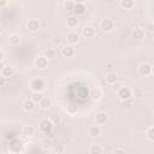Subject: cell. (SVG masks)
I'll use <instances>...</instances> for the list:
<instances>
[{"instance_id": "39", "label": "cell", "mask_w": 154, "mask_h": 154, "mask_svg": "<svg viewBox=\"0 0 154 154\" xmlns=\"http://www.w3.org/2000/svg\"><path fill=\"white\" fill-rule=\"evenodd\" d=\"M22 154H28V153H22Z\"/></svg>"}, {"instance_id": "40", "label": "cell", "mask_w": 154, "mask_h": 154, "mask_svg": "<svg viewBox=\"0 0 154 154\" xmlns=\"http://www.w3.org/2000/svg\"><path fill=\"white\" fill-rule=\"evenodd\" d=\"M153 23H154V20H153Z\"/></svg>"}, {"instance_id": "23", "label": "cell", "mask_w": 154, "mask_h": 154, "mask_svg": "<svg viewBox=\"0 0 154 154\" xmlns=\"http://www.w3.org/2000/svg\"><path fill=\"white\" fill-rule=\"evenodd\" d=\"M78 24V18L76 16H70L67 19H66V25L70 28V29H73L76 28Z\"/></svg>"}, {"instance_id": "20", "label": "cell", "mask_w": 154, "mask_h": 154, "mask_svg": "<svg viewBox=\"0 0 154 154\" xmlns=\"http://www.w3.org/2000/svg\"><path fill=\"white\" fill-rule=\"evenodd\" d=\"M87 11V7L84 5L83 1H78L75 4V8H73V12L76 14H84V12Z\"/></svg>"}, {"instance_id": "35", "label": "cell", "mask_w": 154, "mask_h": 154, "mask_svg": "<svg viewBox=\"0 0 154 154\" xmlns=\"http://www.w3.org/2000/svg\"><path fill=\"white\" fill-rule=\"evenodd\" d=\"M122 87H124V85H123V84H120V83H118V82H117V83H116V84H113V87H112V88H113V89H114V90H117V91H118V90H119V89H120V88H122Z\"/></svg>"}, {"instance_id": "7", "label": "cell", "mask_w": 154, "mask_h": 154, "mask_svg": "<svg viewBox=\"0 0 154 154\" xmlns=\"http://www.w3.org/2000/svg\"><path fill=\"white\" fill-rule=\"evenodd\" d=\"M35 67L38 70H45L48 67V59L45 55H38L35 58Z\"/></svg>"}, {"instance_id": "6", "label": "cell", "mask_w": 154, "mask_h": 154, "mask_svg": "<svg viewBox=\"0 0 154 154\" xmlns=\"http://www.w3.org/2000/svg\"><path fill=\"white\" fill-rule=\"evenodd\" d=\"M25 26H26V29H28L29 31H31V32H36V31L40 29V26H41V23H40L38 19L31 18V19H28V20H26Z\"/></svg>"}, {"instance_id": "27", "label": "cell", "mask_w": 154, "mask_h": 154, "mask_svg": "<svg viewBox=\"0 0 154 154\" xmlns=\"http://www.w3.org/2000/svg\"><path fill=\"white\" fill-rule=\"evenodd\" d=\"M43 97H45V96H43V94H42V93H34V94L31 95V97H30V99H31L35 103H40V102H41V100H42Z\"/></svg>"}, {"instance_id": "33", "label": "cell", "mask_w": 154, "mask_h": 154, "mask_svg": "<svg viewBox=\"0 0 154 154\" xmlns=\"http://www.w3.org/2000/svg\"><path fill=\"white\" fill-rule=\"evenodd\" d=\"M112 154H126V153H125V150L123 148H116Z\"/></svg>"}, {"instance_id": "8", "label": "cell", "mask_w": 154, "mask_h": 154, "mask_svg": "<svg viewBox=\"0 0 154 154\" xmlns=\"http://www.w3.org/2000/svg\"><path fill=\"white\" fill-rule=\"evenodd\" d=\"M137 71L141 76H149L152 75V65H149L148 63H141L137 67Z\"/></svg>"}, {"instance_id": "19", "label": "cell", "mask_w": 154, "mask_h": 154, "mask_svg": "<svg viewBox=\"0 0 154 154\" xmlns=\"http://www.w3.org/2000/svg\"><path fill=\"white\" fill-rule=\"evenodd\" d=\"M22 135L26 136V137H32L35 135V128L32 125H24L22 129Z\"/></svg>"}, {"instance_id": "22", "label": "cell", "mask_w": 154, "mask_h": 154, "mask_svg": "<svg viewBox=\"0 0 154 154\" xmlns=\"http://www.w3.org/2000/svg\"><path fill=\"white\" fill-rule=\"evenodd\" d=\"M105 81H106V83H108V84L113 85V84H116V83L118 82V76H117L116 73H113V72H109V73H107V75H106Z\"/></svg>"}, {"instance_id": "29", "label": "cell", "mask_w": 154, "mask_h": 154, "mask_svg": "<svg viewBox=\"0 0 154 154\" xmlns=\"http://www.w3.org/2000/svg\"><path fill=\"white\" fill-rule=\"evenodd\" d=\"M48 60L49 59H53L54 57H55V51L53 49V48H48V49H46L45 51V54H43Z\"/></svg>"}, {"instance_id": "24", "label": "cell", "mask_w": 154, "mask_h": 154, "mask_svg": "<svg viewBox=\"0 0 154 154\" xmlns=\"http://www.w3.org/2000/svg\"><path fill=\"white\" fill-rule=\"evenodd\" d=\"M103 148L100 144H91L89 148V154H102Z\"/></svg>"}, {"instance_id": "3", "label": "cell", "mask_w": 154, "mask_h": 154, "mask_svg": "<svg viewBox=\"0 0 154 154\" xmlns=\"http://www.w3.org/2000/svg\"><path fill=\"white\" fill-rule=\"evenodd\" d=\"M8 150L12 154H22L23 150V142L20 140H13L8 143Z\"/></svg>"}, {"instance_id": "12", "label": "cell", "mask_w": 154, "mask_h": 154, "mask_svg": "<svg viewBox=\"0 0 154 154\" xmlns=\"http://www.w3.org/2000/svg\"><path fill=\"white\" fill-rule=\"evenodd\" d=\"M66 41L69 45H77L79 42V34L77 31H70L66 35Z\"/></svg>"}, {"instance_id": "2", "label": "cell", "mask_w": 154, "mask_h": 154, "mask_svg": "<svg viewBox=\"0 0 154 154\" xmlns=\"http://www.w3.org/2000/svg\"><path fill=\"white\" fill-rule=\"evenodd\" d=\"M117 96L120 101L126 102L132 97V90L129 87H122L118 91H117Z\"/></svg>"}, {"instance_id": "26", "label": "cell", "mask_w": 154, "mask_h": 154, "mask_svg": "<svg viewBox=\"0 0 154 154\" xmlns=\"http://www.w3.org/2000/svg\"><path fill=\"white\" fill-rule=\"evenodd\" d=\"M65 111H66V113H67L69 116H75V114H77V112H78L77 106H75V105H67L66 108H65Z\"/></svg>"}, {"instance_id": "31", "label": "cell", "mask_w": 154, "mask_h": 154, "mask_svg": "<svg viewBox=\"0 0 154 154\" xmlns=\"http://www.w3.org/2000/svg\"><path fill=\"white\" fill-rule=\"evenodd\" d=\"M53 149H54V152H55L57 154H63V153L65 152V147H64L61 143H57V144H54Z\"/></svg>"}, {"instance_id": "38", "label": "cell", "mask_w": 154, "mask_h": 154, "mask_svg": "<svg viewBox=\"0 0 154 154\" xmlns=\"http://www.w3.org/2000/svg\"><path fill=\"white\" fill-rule=\"evenodd\" d=\"M152 75H154V65H152Z\"/></svg>"}, {"instance_id": "9", "label": "cell", "mask_w": 154, "mask_h": 154, "mask_svg": "<svg viewBox=\"0 0 154 154\" xmlns=\"http://www.w3.org/2000/svg\"><path fill=\"white\" fill-rule=\"evenodd\" d=\"M96 35V30L93 25H85L82 29V36L84 38H93Z\"/></svg>"}, {"instance_id": "4", "label": "cell", "mask_w": 154, "mask_h": 154, "mask_svg": "<svg viewBox=\"0 0 154 154\" xmlns=\"http://www.w3.org/2000/svg\"><path fill=\"white\" fill-rule=\"evenodd\" d=\"M38 128H40V130H41L42 132L48 134V132H51V131L53 130L54 124L52 123V120H51L49 118H43V119L38 123Z\"/></svg>"}, {"instance_id": "16", "label": "cell", "mask_w": 154, "mask_h": 154, "mask_svg": "<svg viewBox=\"0 0 154 154\" xmlns=\"http://www.w3.org/2000/svg\"><path fill=\"white\" fill-rule=\"evenodd\" d=\"M22 107H23V109H24L25 112H32L36 106H35V102H34L31 99H26V100L23 101Z\"/></svg>"}, {"instance_id": "15", "label": "cell", "mask_w": 154, "mask_h": 154, "mask_svg": "<svg viewBox=\"0 0 154 154\" xmlns=\"http://www.w3.org/2000/svg\"><path fill=\"white\" fill-rule=\"evenodd\" d=\"M89 96L94 100V101H99V100H101L102 99V96H103V91L100 89V88H93L91 90H90V94H89Z\"/></svg>"}, {"instance_id": "11", "label": "cell", "mask_w": 154, "mask_h": 154, "mask_svg": "<svg viewBox=\"0 0 154 154\" xmlns=\"http://www.w3.org/2000/svg\"><path fill=\"white\" fill-rule=\"evenodd\" d=\"M108 122V114L106 113V112H97L96 114H95V123H96V125H105L106 123Z\"/></svg>"}, {"instance_id": "21", "label": "cell", "mask_w": 154, "mask_h": 154, "mask_svg": "<svg viewBox=\"0 0 154 154\" xmlns=\"http://www.w3.org/2000/svg\"><path fill=\"white\" fill-rule=\"evenodd\" d=\"M135 5H136V2L134 0H120L119 1V6L124 10H131L135 7Z\"/></svg>"}, {"instance_id": "32", "label": "cell", "mask_w": 154, "mask_h": 154, "mask_svg": "<svg viewBox=\"0 0 154 154\" xmlns=\"http://www.w3.org/2000/svg\"><path fill=\"white\" fill-rule=\"evenodd\" d=\"M51 120H52V123L54 124V126L55 125H59L60 124V116H58V114H53V116H51V118H49Z\"/></svg>"}, {"instance_id": "30", "label": "cell", "mask_w": 154, "mask_h": 154, "mask_svg": "<svg viewBox=\"0 0 154 154\" xmlns=\"http://www.w3.org/2000/svg\"><path fill=\"white\" fill-rule=\"evenodd\" d=\"M75 4H76V2L69 0V1H64L63 6H64V8L67 10V11H73V8H75Z\"/></svg>"}, {"instance_id": "37", "label": "cell", "mask_w": 154, "mask_h": 154, "mask_svg": "<svg viewBox=\"0 0 154 154\" xmlns=\"http://www.w3.org/2000/svg\"><path fill=\"white\" fill-rule=\"evenodd\" d=\"M147 29H148L149 31H154V23H149V24L147 25Z\"/></svg>"}, {"instance_id": "10", "label": "cell", "mask_w": 154, "mask_h": 154, "mask_svg": "<svg viewBox=\"0 0 154 154\" xmlns=\"http://www.w3.org/2000/svg\"><path fill=\"white\" fill-rule=\"evenodd\" d=\"M16 72V69L12 66V65H5L4 67H1L0 70V75L1 77H5V78H8V77H12Z\"/></svg>"}, {"instance_id": "1", "label": "cell", "mask_w": 154, "mask_h": 154, "mask_svg": "<svg viewBox=\"0 0 154 154\" xmlns=\"http://www.w3.org/2000/svg\"><path fill=\"white\" fill-rule=\"evenodd\" d=\"M46 88V81L42 77H35L30 81V89L34 93H42Z\"/></svg>"}, {"instance_id": "18", "label": "cell", "mask_w": 154, "mask_h": 154, "mask_svg": "<svg viewBox=\"0 0 154 154\" xmlns=\"http://www.w3.org/2000/svg\"><path fill=\"white\" fill-rule=\"evenodd\" d=\"M8 42H10L11 46L17 47V46H19L20 42H22V37H20V35H18V34H11L10 37H8Z\"/></svg>"}, {"instance_id": "13", "label": "cell", "mask_w": 154, "mask_h": 154, "mask_svg": "<svg viewBox=\"0 0 154 154\" xmlns=\"http://www.w3.org/2000/svg\"><path fill=\"white\" fill-rule=\"evenodd\" d=\"M131 36H132V38L141 41V40H143V38L146 37V31H144V29L137 26V28H135V29L131 31Z\"/></svg>"}, {"instance_id": "28", "label": "cell", "mask_w": 154, "mask_h": 154, "mask_svg": "<svg viewBox=\"0 0 154 154\" xmlns=\"http://www.w3.org/2000/svg\"><path fill=\"white\" fill-rule=\"evenodd\" d=\"M146 136H147V138H148L149 141L154 142V126H149V128L147 129Z\"/></svg>"}, {"instance_id": "14", "label": "cell", "mask_w": 154, "mask_h": 154, "mask_svg": "<svg viewBox=\"0 0 154 154\" xmlns=\"http://www.w3.org/2000/svg\"><path fill=\"white\" fill-rule=\"evenodd\" d=\"M61 55L64 58H72L75 55V48L71 45H66L61 48Z\"/></svg>"}, {"instance_id": "5", "label": "cell", "mask_w": 154, "mask_h": 154, "mask_svg": "<svg viewBox=\"0 0 154 154\" xmlns=\"http://www.w3.org/2000/svg\"><path fill=\"white\" fill-rule=\"evenodd\" d=\"M100 29L103 32H111L114 29V22L111 18H103L100 22Z\"/></svg>"}, {"instance_id": "36", "label": "cell", "mask_w": 154, "mask_h": 154, "mask_svg": "<svg viewBox=\"0 0 154 154\" xmlns=\"http://www.w3.org/2000/svg\"><path fill=\"white\" fill-rule=\"evenodd\" d=\"M5 84H6V78L0 77V87H5Z\"/></svg>"}, {"instance_id": "17", "label": "cell", "mask_w": 154, "mask_h": 154, "mask_svg": "<svg viewBox=\"0 0 154 154\" xmlns=\"http://www.w3.org/2000/svg\"><path fill=\"white\" fill-rule=\"evenodd\" d=\"M88 135L93 138L95 137H99L101 135V128L99 125H91L89 129H88Z\"/></svg>"}, {"instance_id": "25", "label": "cell", "mask_w": 154, "mask_h": 154, "mask_svg": "<svg viewBox=\"0 0 154 154\" xmlns=\"http://www.w3.org/2000/svg\"><path fill=\"white\" fill-rule=\"evenodd\" d=\"M38 105H40V107H41L42 109H48V108L52 106V101H51V99H49V97L45 96V97L41 100V102H40Z\"/></svg>"}, {"instance_id": "34", "label": "cell", "mask_w": 154, "mask_h": 154, "mask_svg": "<svg viewBox=\"0 0 154 154\" xmlns=\"http://www.w3.org/2000/svg\"><path fill=\"white\" fill-rule=\"evenodd\" d=\"M60 41H61V40H60V37H59V36H54V37L52 38L53 45H59V43H60Z\"/></svg>"}]
</instances>
